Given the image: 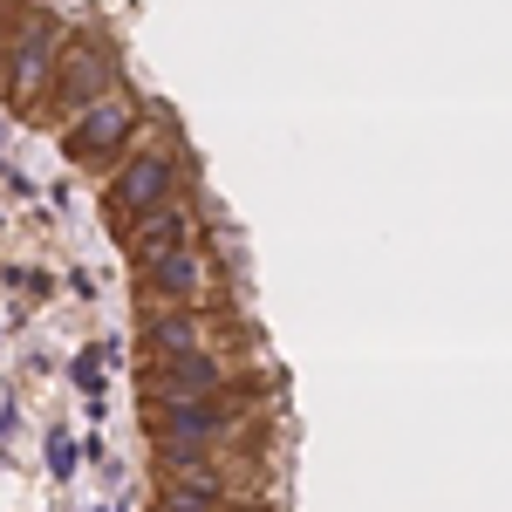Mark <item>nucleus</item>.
I'll use <instances>...</instances> for the list:
<instances>
[{"label": "nucleus", "mask_w": 512, "mask_h": 512, "mask_svg": "<svg viewBox=\"0 0 512 512\" xmlns=\"http://www.w3.org/2000/svg\"><path fill=\"white\" fill-rule=\"evenodd\" d=\"M151 451H158L164 472H178V478H192V472H205V465H212V451H205V444H171V437H151Z\"/></svg>", "instance_id": "obj_10"}, {"label": "nucleus", "mask_w": 512, "mask_h": 512, "mask_svg": "<svg viewBox=\"0 0 512 512\" xmlns=\"http://www.w3.org/2000/svg\"><path fill=\"white\" fill-rule=\"evenodd\" d=\"M48 465H55V478H69V472H76V444H69L62 431L48 437Z\"/></svg>", "instance_id": "obj_12"}, {"label": "nucleus", "mask_w": 512, "mask_h": 512, "mask_svg": "<svg viewBox=\"0 0 512 512\" xmlns=\"http://www.w3.org/2000/svg\"><path fill=\"white\" fill-rule=\"evenodd\" d=\"M233 410L219 396H192V403H151V437H171V444H226L233 437Z\"/></svg>", "instance_id": "obj_4"}, {"label": "nucleus", "mask_w": 512, "mask_h": 512, "mask_svg": "<svg viewBox=\"0 0 512 512\" xmlns=\"http://www.w3.org/2000/svg\"><path fill=\"white\" fill-rule=\"evenodd\" d=\"M76 383H82V390H103V349L76 355Z\"/></svg>", "instance_id": "obj_13"}, {"label": "nucleus", "mask_w": 512, "mask_h": 512, "mask_svg": "<svg viewBox=\"0 0 512 512\" xmlns=\"http://www.w3.org/2000/svg\"><path fill=\"white\" fill-rule=\"evenodd\" d=\"M130 246L144 253V267H158L164 253H185L192 246V205H158V212H144V219H130Z\"/></svg>", "instance_id": "obj_7"}, {"label": "nucleus", "mask_w": 512, "mask_h": 512, "mask_svg": "<svg viewBox=\"0 0 512 512\" xmlns=\"http://www.w3.org/2000/svg\"><path fill=\"white\" fill-rule=\"evenodd\" d=\"M151 274V294H158L164 308H192L198 294H205V253L185 246V253H164L158 267H144Z\"/></svg>", "instance_id": "obj_9"}, {"label": "nucleus", "mask_w": 512, "mask_h": 512, "mask_svg": "<svg viewBox=\"0 0 512 512\" xmlns=\"http://www.w3.org/2000/svg\"><path fill=\"white\" fill-rule=\"evenodd\" d=\"M110 89H117V62H110V48H103L96 35H76L69 48H62V69H55V103L69 110V123H76L82 110H96Z\"/></svg>", "instance_id": "obj_3"}, {"label": "nucleus", "mask_w": 512, "mask_h": 512, "mask_svg": "<svg viewBox=\"0 0 512 512\" xmlns=\"http://www.w3.org/2000/svg\"><path fill=\"white\" fill-rule=\"evenodd\" d=\"M158 512H219V499L185 492V485H164V492H158Z\"/></svg>", "instance_id": "obj_11"}, {"label": "nucleus", "mask_w": 512, "mask_h": 512, "mask_svg": "<svg viewBox=\"0 0 512 512\" xmlns=\"http://www.w3.org/2000/svg\"><path fill=\"white\" fill-rule=\"evenodd\" d=\"M144 349H151V362H185V355H198L205 349L198 315L192 308H151L144 315Z\"/></svg>", "instance_id": "obj_8"}, {"label": "nucleus", "mask_w": 512, "mask_h": 512, "mask_svg": "<svg viewBox=\"0 0 512 512\" xmlns=\"http://www.w3.org/2000/svg\"><path fill=\"white\" fill-rule=\"evenodd\" d=\"M62 28L48 21V14H28L14 41H7V96H14V110H35L41 96H55V69H62Z\"/></svg>", "instance_id": "obj_1"}, {"label": "nucleus", "mask_w": 512, "mask_h": 512, "mask_svg": "<svg viewBox=\"0 0 512 512\" xmlns=\"http://www.w3.org/2000/svg\"><path fill=\"white\" fill-rule=\"evenodd\" d=\"M130 123H137V103H130L123 89H110L96 110H82V117L69 123V158L76 164H103L123 137H130Z\"/></svg>", "instance_id": "obj_6"}, {"label": "nucleus", "mask_w": 512, "mask_h": 512, "mask_svg": "<svg viewBox=\"0 0 512 512\" xmlns=\"http://www.w3.org/2000/svg\"><path fill=\"white\" fill-rule=\"evenodd\" d=\"M219 390H226V355H212V349L144 369V396L151 403H192V396H219Z\"/></svg>", "instance_id": "obj_5"}, {"label": "nucleus", "mask_w": 512, "mask_h": 512, "mask_svg": "<svg viewBox=\"0 0 512 512\" xmlns=\"http://www.w3.org/2000/svg\"><path fill=\"white\" fill-rule=\"evenodd\" d=\"M103 198L117 205L123 219H144V212L171 205V198H178V158H171V144H164V151H130Z\"/></svg>", "instance_id": "obj_2"}]
</instances>
